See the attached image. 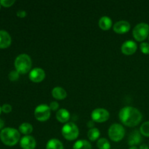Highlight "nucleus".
<instances>
[{"mask_svg":"<svg viewBox=\"0 0 149 149\" xmlns=\"http://www.w3.org/2000/svg\"><path fill=\"white\" fill-rule=\"evenodd\" d=\"M119 118L124 125L129 127H133L141 123L143 119V115L136 108L125 106L119 111Z\"/></svg>","mask_w":149,"mask_h":149,"instance_id":"1","label":"nucleus"},{"mask_svg":"<svg viewBox=\"0 0 149 149\" xmlns=\"http://www.w3.org/2000/svg\"><path fill=\"white\" fill-rule=\"evenodd\" d=\"M0 139L4 145L14 146L20 141V132L13 127L4 128L0 132Z\"/></svg>","mask_w":149,"mask_h":149,"instance_id":"2","label":"nucleus"},{"mask_svg":"<svg viewBox=\"0 0 149 149\" xmlns=\"http://www.w3.org/2000/svg\"><path fill=\"white\" fill-rule=\"evenodd\" d=\"M15 68L20 74H26L31 71L32 61L27 54H20L15 60Z\"/></svg>","mask_w":149,"mask_h":149,"instance_id":"3","label":"nucleus"},{"mask_svg":"<svg viewBox=\"0 0 149 149\" xmlns=\"http://www.w3.org/2000/svg\"><path fill=\"white\" fill-rule=\"evenodd\" d=\"M61 133H62L63 137L65 140L73 141L77 139V138L79 137V130L77 125L73 122H67V123L64 124L63 126L62 127Z\"/></svg>","mask_w":149,"mask_h":149,"instance_id":"4","label":"nucleus"},{"mask_svg":"<svg viewBox=\"0 0 149 149\" xmlns=\"http://www.w3.org/2000/svg\"><path fill=\"white\" fill-rule=\"evenodd\" d=\"M109 138L113 142H119L125 136V129L120 124H113L108 130Z\"/></svg>","mask_w":149,"mask_h":149,"instance_id":"5","label":"nucleus"},{"mask_svg":"<svg viewBox=\"0 0 149 149\" xmlns=\"http://www.w3.org/2000/svg\"><path fill=\"white\" fill-rule=\"evenodd\" d=\"M132 36L138 42H143L149 36V26L146 23H140L135 26Z\"/></svg>","mask_w":149,"mask_h":149,"instance_id":"6","label":"nucleus"},{"mask_svg":"<svg viewBox=\"0 0 149 149\" xmlns=\"http://www.w3.org/2000/svg\"><path fill=\"white\" fill-rule=\"evenodd\" d=\"M51 110L47 104H40L36 106L34 110V116L39 122H46L49 119Z\"/></svg>","mask_w":149,"mask_h":149,"instance_id":"7","label":"nucleus"},{"mask_svg":"<svg viewBox=\"0 0 149 149\" xmlns=\"http://www.w3.org/2000/svg\"><path fill=\"white\" fill-rule=\"evenodd\" d=\"M110 117V113L109 111L102 108L95 109L92 111L91 118L92 120L97 123H103L109 120Z\"/></svg>","mask_w":149,"mask_h":149,"instance_id":"8","label":"nucleus"},{"mask_svg":"<svg viewBox=\"0 0 149 149\" xmlns=\"http://www.w3.org/2000/svg\"><path fill=\"white\" fill-rule=\"evenodd\" d=\"M46 77L45 71L41 68H34L29 72V77L31 81L34 83H40Z\"/></svg>","mask_w":149,"mask_h":149,"instance_id":"9","label":"nucleus"},{"mask_svg":"<svg viewBox=\"0 0 149 149\" xmlns=\"http://www.w3.org/2000/svg\"><path fill=\"white\" fill-rule=\"evenodd\" d=\"M138 49V45L136 42L132 40H127L122 44L121 47V51L124 55H132L135 53Z\"/></svg>","mask_w":149,"mask_h":149,"instance_id":"10","label":"nucleus"},{"mask_svg":"<svg viewBox=\"0 0 149 149\" xmlns=\"http://www.w3.org/2000/svg\"><path fill=\"white\" fill-rule=\"evenodd\" d=\"M130 23L126 20H119L113 26V30L115 33L119 34H123L130 30Z\"/></svg>","mask_w":149,"mask_h":149,"instance_id":"11","label":"nucleus"},{"mask_svg":"<svg viewBox=\"0 0 149 149\" xmlns=\"http://www.w3.org/2000/svg\"><path fill=\"white\" fill-rule=\"evenodd\" d=\"M20 146L23 149H35L36 146V141L31 135H25L20 138Z\"/></svg>","mask_w":149,"mask_h":149,"instance_id":"12","label":"nucleus"},{"mask_svg":"<svg viewBox=\"0 0 149 149\" xmlns=\"http://www.w3.org/2000/svg\"><path fill=\"white\" fill-rule=\"evenodd\" d=\"M12 38L10 33L6 31L0 30V49H6L10 46Z\"/></svg>","mask_w":149,"mask_h":149,"instance_id":"13","label":"nucleus"},{"mask_svg":"<svg viewBox=\"0 0 149 149\" xmlns=\"http://www.w3.org/2000/svg\"><path fill=\"white\" fill-rule=\"evenodd\" d=\"M143 141L142 135L140 131L134 130L130 135L129 138H128V144L130 146V147L135 146L141 143Z\"/></svg>","mask_w":149,"mask_h":149,"instance_id":"14","label":"nucleus"},{"mask_svg":"<svg viewBox=\"0 0 149 149\" xmlns=\"http://www.w3.org/2000/svg\"><path fill=\"white\" fill-rule=\"evenodd\" d=\"M56 119L59 122L63 124H65L69 121L71 114L69 111L65 109H61L56 112Z\"/></svg>","mask_w":149,"mask_h":149,"instance_id":"15","label":"nucleus"},{"mask_svg":"<svg viewBox=\"0 0 149 149\" xmlns=\"http://www.w3.org/2000/svg\"><path fill=\"white\" fill-rule=\"evenodd\" d=\"M113 22L109 16H102L98 20V26L103 31H109L112 27Z\"/></svg>","mask_w":149,"mask_h":149,"instance_id":"16","label":"nucleus"},{"mask_svg":"<svg viewBox=\"0 0 149 149\" xmlns=\"http://www.w3.org/2000/svg\"><path fill=\"white\" fill-rule=\"evenodd\" d=\"M52 95L56 100H62L67 97V93L63 87H55L52 90Z\"/></svg>","mask_w":149,"mask_h":149,"instance_id":"17","label":"nucleus"},{"mask_svg":"<svg viewBox=\"0 0 149 149\" xmlns=\"http://www.w3.org/2000/svg\"><path fill=\"white\" fill-rule=\"evenodd\" d=\"M46 149H64V146L61 141L56 138H52L47 143Z\"/></svg>","mask_w":149,"mask_h":149,"instance_id":"18","label":"nucleus"},{"mask_svg":"<svg viewBox=\"0 0 149 149\" xmlns=\"http://www.w3.org/2000/svg\"><path fill=\"white\" fill-rule=\"evenodd\" d=\"M73 149H92V145L86 140H79L74 143Z\"/></svg>","mask_w":149,"mask_h":149,"instance_id":"19","label":"nucleus"},{"mask_svg":"<svg viewBox=\"0 0 149 149\" xmlns=\"http://www.w3.org/2000/svg\"><path fill=\"white\" fill-rule=\"evenodd\" d=\"M33 126L28 122H24L19 126V132L24 135H30L33 132Z\"/></svg>","mask_w":149,"mask_h":149,"instance_id":"20","label":"nucleus"},{"mask_svg":"<svg viewBox=\"0 0 149 149\" xmlns=\"http://www.w3.org/2000/svg\"><path fill=\"white\" fill-rule=\"evenodd\" d=\"M100 130L95 127H93L90 129L88 132H87V137H88L89 140H90L91 141H96L97 140H98L99 138H100Z\"/></svg>","mask_w":149,"mask_h":149,"instance_id":"21","label":"nucleus"},{"mask_svg":"<svg viewBox=\"0 0 149 149\" xmlns=\"http://www.w3.org/2000/svg\"><path fill=\"white\" fill-rule=\"evenodd\" d=\"M97 147L98 149H111V143L106 138H99L97 141Z\"/></svg>","mask_w":149,"mask_h":149,"instance_id":"22","label":"nucleus"},{"mask_svg":"<svg viewBox=\"0 0 149 149\" xmlns=\"http://www.w3.org/2000/svg\"><path fill=\"white\" fill-rule=\"evenodd\" d=\"M141 135L146 137H149V121L143 122L140 127Z\"/></svg>","mask_w":149,"mask_h":149,"instance_id":"23","label":"nucleus"},{"mask_svg":"<svg viewBox=\"0 0 149 149\" xmlns=\"http://www.w3.org/2000/svg\"><path fill=\"white\" fill-rule=\"evenodd\" d=\"M140 49L142 53L145 55H149V43L148 42H142L140 45Z\"/></svg>","mask_w":149,"mask_h":149,"instance_id":"24","label":"nucleus"},{"mask_svg":"<svg viewBox=\"0 0 149 149\" xmlns=\"http://www.w3.org/2000/svg\"><path fill=\"white\" fill-rule=\"evenodd\" d=\"M8 77H9V79H10V81H17V80L19 79V77H20V74H19L16 70H15V71H12L9 74Z\"/></svg>","mask_w":149,"mask_h":149,"instance_id":"25","label":"nucleus"},{"mask_svg":"<svg viewBox=\"0 0 149 149\" xmlns=\"http://www.w3.org/2000/svg\"><path fill=\"white\" fill-rule=\"evenodd\" d=\"M15 0H1L0 4L4 7H10L15 4Z\"/></svg>","mask_w":149,"mask_h":149,"instance_id":"26","label":"nucleus"},{"mask_svg":"<svg viewBox=\"0 0 149 149\" xmlns=\"http://www.w3.org/2000/svg\"><path fill=\"white\" fill-rule=\"evenodd\" d=\"M12 109H13L12 106L10 104H7V103H5V104L1 106V111L5 113H10L12 111Z\"/></svg>","mask_w":149,"mask_h":149,"instance_id":"27","label":"nucleus"},{"mask_svg":"<svg viewBox=\"0 0 149 149\" xmlns=\"http://www.w3.org/2000/svg\"><path fill=\"white\" fill-rule=\"evenodd\" d=\"M49 109H50V110L52 111H55L57 110L58 111L59 110V109H59V103L56 101H52L49 103Z\"/></svg>","mask_w":149,"mask_h":149,"instance_id":"28","label":"nucleus"},{"mask_svg":"<svg viewBox=\"0 0 149 149\" xmlns=\"http://www.w3.org/2000/svg\"><path fill=\"white\" fill-rule=\"evenodd\" d=\"M26 15H27V13H26V12L25 10H20L17 12V16L18 17H20V18H24L26 16Z\"/></svg>","mask_w":149,"mask_h":149,"instance_id":"29","label":"nucleus"},{"mask_svg":"<svg viewBox=\"0 0 149 149\" xmlns=\"http://www.w3.org/2000/svg\"><path fill=\"white\" fill-rule=\"evenodd\" d=\"M4 120H2L1 119H0V130H2L4 129Z\"/></svg>","mask_w":149,"mask_h":149,"instance_id":"30","label":"nucleus"},{"mask_svg":"<svg viewBox=\"0 0 149 149\" xmlns=\"http://www.w3.org/2000/svg\"><path fill=\"white\" fill-rule=\"evenodd\" d=\"M139 149H149V147L146 144H142V145L140 146Z\"/></svg>","mask_w":149,"mask_h":149,"instance_id":"31","label":"nucleus"},{"mask_svg":"<svg viewBox=\"0 0 149 149\" xmlns=\"http://www.w3.org/2000/svg\"><path fill=\"white\" fill-rule=\"evenodd\" d=\"M93 121L92 120V121H90V122H88V124H87V126L89 127L90 128V129H91V128H93V125H94V123H93Z\"/></svg>","mask_w":149,"mask_h":149,"instance_id":"32","label":"nucleus"},{"mask_svg":"<svg viewBox=\"0 0 149 149\" xmlns=\"http://www.w3.org/2000/svg\"><path fill=\"white\" fill-rule=\"evenodd\" d=\"M129 149H138V148H137L136 146H132V147H130Z\"/></svg>","mask_w":149,"mask_h":149,"instance_id":"33","label":"nucleus"},{"mask_svg":"<svg viewBox=\"0 0 149 149\" xmlns=\"http://www.w3.org/2000/svg\"><path fill=\"white\" fill-rule=\"evenodd\" d=\"M1 107L0 106V114H1Z\"/></svg>","mask_w":149,"mask_h":149,"instance_id":"34","label":"nucleus"},{"mask_svg":"<svg viewBox=\"0 0 149 149\" xmlns=\"http://www.w3.org/2000/svg\"><path fill=\"white\" fill-rule=\"evenodd\" d=\"M0 8H1V4H0Z\"/></svg>","mask_w":149,"mask_h":149,"instance_id":"35","label":"nucleus"},{"mask_svg":"<svg viewBox=\"0 0 149 149\" xmlns=\"http://www.w3.org/2000/svg\"><path fill=\"white\" fill-rule=\"evenodd\" d=\"M148 39H149V36H148Z\"/></svg>","mask_w":149,"mask_h":149,"instance_id":"36","label":"nucleus"}]
</instances>
